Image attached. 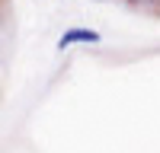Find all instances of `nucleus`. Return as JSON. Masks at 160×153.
Returning a JSON list of instances; mask_svg holds the SVG:
<instances>
[{
  "mask_svg": "<svg viewBox=\"0 0 160 153\" xmlns=\"http://www.w3.org/2000/svg\"><path fill=\"white\" fill-rule=\"evenodd\" d=\"M99 42H102V35H99L96 29H87V26H71V29H64V32L58 35L55 51H68V48H74V45H99Z\"/></svg>",
  "mask_w": 160,
  "mask_h": 153,
  "instance_id": "f257e3e1",
  "label": "nucleus"
},
{
  "mask_svg": "<svg viewBox=\"0 0 160 153\" xmlns=\"http://www.w3.org/2000/svg\"><path fill=\"white\" fill-rule=\"evenodd\" d=\"M128 7H138V10H160V0H122Z\"/></svg>",
  "mask_w": 160,
  "mask_h": 153,
  "instance_id": "f03ea898",
  "label": "nucleus"
}]
</instances>
